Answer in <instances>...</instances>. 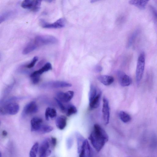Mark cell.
Here are the masks:
<instances>
[{
    "label": "cell",
    "instance_id": "cell-1",
    "mask_svg": "<svg viewBox=\"0 0 157 157\" xmlns=\"http://www.w3.org/2000/svg\"><path fill=\"white\" fill-rule=\"evenodd\" d=\"M88 139L93 147L98 152L100 151L109 140V136L105 130L98 124L94 125L93 130Z\"/></svg>",
    "mask_w": 157,
    "mask_h": 157
},
{
    "label": "cell",
    "instance_id": "cell-2",
    "mask_svg": "<svg viewBox=\"0 0 157 157\" xmlns=\"http://www.w3.org/2000/svg\"><path fill=\"white\" fill-rule=\"evenodd\" d=\"M30 42L36 50L40 46L56 44L58 40L52 35H40L36 36Z\"/></svg>",
    "mask_w": 157,
    "mask_h": 157
},
{
    "label": "cell",
    "instance_id": "cell-3",
    "mask_svg": "<svg viewBox=\"0 0 157 157\" xmlns=\"http://www.w3.org/2000/svg\"><path fill=\"white\" fill-rule=\"evenodd\" d=\"M145 54L144 52H142L138 57L136 69V79L137 86L139 85L144 74L145 65Z\"/></svg>",
    "mask_w": 157,
    "mask_h": 157
},
{
    "label": "cell",
    "instance_id": "cell-4",
    "mask_svg": "<svg viewBox=\"0 0 157 157\" xmlns=\"http://www.w3.org/2000/svg\"><path fill=\"white\" fill-rule=\"evenodd\" d=\"M19 109V105L16 103L6 102L0 107V114L2 115H13L17 114Z\"/></svg>",
    "mask_w": 157,
    "mask_h": 157
},
{
    "label": "cell",
    "instance_id": "cell-5",
    "mask_svg": "<svg viewBox=\"0 0 157 157\" xmlns=\"http://www.w3.org/2000/svg\"><path fill=\"white\" fill-rule=\"evenodd\" d=\"M41 0H25L21 3V7L25 9H29L34 12H38L40 8Z\"/></svg>",
    "mask_w": 157,
    "mask_h": 157
},
{
    "label": "cell",
    "instance_id": "cell-6",
    "mask_svg": "<svg viewBox=\"0 0 157 157\" xmlns=\"http://www.w3.org/2000/svg\"><path fill=\"white\" fill-rule=\"evenodd\" d=\"M41 26L43 28L47 29H60L65 26V21L64 19L61 18L52 23L47 22L44 20L40 21Z\"/></svg>",
    "mask_w": 157,
    "mask_h": 157
},
{
    "label": "cell",
    "instance_id": "cell-7",
    "mask_svg": "<svg viewBox=\"0 0 157 157\" xmlns=\"http://www.w3.org/2000/svg\"><path fill=\"white\" fill-rule=\"evenodd\" d=\"M71 84L67 82L61 81H55L47 82L41 85L44 88H59L71 86Z\"/></svg>",
    "mask_w": 157,
    "mask_h": 157
},
{
    "label": "cell",
    "instance_id": "cell-8",
    "mask_svg": "<svg viewBox=\"0 0 157 157\" xmlns=\"http://www.w3.org/2000/svg\"><path fill=\"white\" fill-rule=\"evenodd\" d=\"M102 113L104 123L106 125L109 122L110 112L108 100L107 98L105 97L103 99Z\"/></svg>",
    "mask_w": 157,
    "mask_h": 157
},
{
    "label": "cell",
    "instance_id": "cell-9",
    "mask_svg": "<svg viewBox=\"0 0 157 157\" xmlns=\"http://www.w3.org/2000/svg\"><path fill=\"white\" fill-rule=\"evenodd\" d=\"M117 74L121 85L123 86H126L130 85L132 82L131 78L124 72L118 71Z\"/></svg>",
    "mask_w": 157,
    "mask_h": 157
},
{
    "label": "cell",
    "instance_id": "cell-10",
    "mask_svg": "<svg viewBox=\"0 0 157 157\" xmlns=\"http://www.w3.org/2000/svg\"><path fill=\"white\" fill-rule=\"evenodd\" d=\"M38 110V107L36 103L34 101H31L27 104L24 107L22 112L23 116L36 113Z\"/></svg>",
    "mask_w": 157,
    "mask_h": 157
},
{
    "label": "cell",
    "instance_id": "cell-11",
    "mask_svg": "<svg viewBox=\"0 0 157 157\" xmlns=\"http://www.w3.org/2000/svg\"><path fill=\"white\" fill-rule=\"evenodd\" d=\"M74 95V92L72 90H69L65 93L59 91L56 94L58 99L64 102L69 101L73 97Z\"/></svg>",
    "mask_w": 157,
    "mask_h": 157
},
{
    "label": "cell",
    "instance_id": "cell-12",
    "mask_svg": "<svg viewBox=\"0 0 157 157\" xmlns=\"http://www.w3.org/2000/svg\"><path fill=\"white\" fill-rule=\"evenodd\" d=\"M50 142L48 138H46L43 141L39 147V154H46L48 156L51 154V151L49 149Z\"/></svg>",
    "mask_w": 157,
    "mask_h": 157
},
{
    "label": "cell",
    "instance_id": "cell-13",
    "mask_svg": "<svg viewBox=\"0 0 157 157\" xmlns=\"http://www.w3.org/2000/svg\"><path fill=\"white\" fill-rule=\"evenodd\" d=\"M79 154V157H91V149L89 142L85 139Z\"/></svg>",
    "mask_w": 157,
    "mask_h": 157
},
{
    "label": "cell",
    "instance_id": "cell-14",
    "mask_svg": "<svg viewBox=\"0 0 157 157\" xmlns=\"http://www.w3.org/2000/svg\"><path fill=\"white\" fill-rule=\"evenodd\" d=\"M42 119L40 117H35L30 121L31 130L32 132H38L42 125Z\"/></svg>",
    "mask_w": 157,
    "mask_h": 157
},
{
    "label": "cell",
    "instance_id": "cell-15",
    "mask_svg": "<svg viewBox=\"0 0 157 157\" xmlns=\"http://www.w3.org/2000/svg\"><path fill=\"white\" fill-rule=\"evenodd\" d=\"M52 69V65L51 63L48 62L40 69L35 71L30 75L31 78L35 76H40V75L44 72L47 71Z\"/></svg>",
    "mask_w": 157,
    "mask_h": 157
},
{
    "label": "cell",
    "instance_id": "cell-16",
    "mask_svg": "<svg viewBox=\"0 0 157 157\" xmlns=\"http://www.w3.org/2000/svg\"><path fill=\"white\" fill-rule=\"evenodd\" d=\"M67 119L66 117L62 115L57 117L56 120V124L59 129H63L67 125Z\"/></svg>",
    "mask_w": 157,
    "mask_h": 157
},
{
    "label": "cell",
    "instance_id": "cell-17",
    "mask_svg": "<svg viewBox=\"0 0 157 157\" xmlns=\"http://www.w3.org/2000/svg\"><path fill=\"white\" fill-rule=\"evenodd\" d=\"M98 80L105 86H109L113 83L114 81L113 77L108 75H101L98 76Z\"/></svg>",
    "mask_w": 157,
    "mask_h": 157
},
{
    "label": "cell",
    "instance_id": "cell-18",
    "mask_svg": "<svg viewBox=\"0 0 157 157\" xmlns=\"http://www.w3.org/2000/svg\"><path fill=\"white\" fill-rule=\"evenodd\" d=\"M57 112L55 109L51 107H48L45 112V117L46 120L55 119L57 116Z\"/></svg>",
    "mask_w": 157,
    "mask_h": 157
},
{
    "label": "cell",
    "instance_id": "cell-19",
    "mask_svg": "<svg viewBox=\"0 0 157 157\" xmlns=\"http://www.w3.org/2000/svg\"><path fill=\"white\" fill-rule=\"evenodd\" d=\"M148 1V0H132L129 1V3L140 9H144L145 8Z\"/></svg>",
    "mask_w": 157,
    "mask_h": 157
},
{
    "label": "cell",
    "instance_id": "cell-20",
    "mask_svg": "<svg viewBox=\"0 0 157 157\" xmlns=\"http://www.w3.org/2000/svg\"><path fill=\"white\" fill-rule=\"evenodd\" d=\"M101 95V93L99 92L96 97L92 101L89 102V107L90 109H96L99 107Z\"/></svg>",
    "mask_w": 157,
    "mask_h": 157
},
{
    "label": "cell",
    "instance_id": "cell-21",
    "mask_svg": "<svg viewBox=\"0 0 157 157\" xmlns=\"http://www.w3.org/2000/svg\"><path fill=\"white\" fill-rule=\"evenodd\" d=\"M77 141L78 152L79 153L81 151L85 139L79 133L76 132L75 134Z\"/></svg>",
    "mask_w": 157,
    "mask_h": 157
},
{
    "label": "cell",
    "instance_id": "cell-22",
    "mask_svg": "<svg viewBox=\"0 0 157 157\" xmlns=\"http://www.w3.org/2000/svg\"><path fill=\"white\" fill-rule=\"evenodd\" d=\"M119 117L121 121L124 123H127L131 120L130 115L126 112L121 111L119 113Z\"/></svg>",
    "mask_w": 157,
    "mask_h": 157
},
{
    "label": "cell",
    "instance_id": "cell-23",
    "mask_svg": "<svg viewBox=\"0 0 157 157\" xmlns=\"http://www.w3.org/2000/svg\"><path fill=\"white\" fill-rule=\"evenodd\" d=\"M39 148V143L38 142H36L33 145L30 150L29 157H36Z\"/></svg>",
    "mask_w": 157,
    "mask_h": 157
},
{
    "label": "cell",
    "instance_id": "cell-24",
    "mask_svg": "<svg viewBox=\"0 0 157 157\" xmlns=\"http://www.w3.org/2000/svg\"><path fill=\"white\" fill-rule=\"evenodd\" d=\"M77 112V110L76 107L71 104L68 105L66 108L65 111L66 115L67 116H70L73 114H75Z\"/></svg>",
    "mask_w": 157,
    "mask_h": 157
},
{
    "label": "cell",
    "instance_id": "cell-25",
    "mask_svg": "<svg viewBox=\"0 0 157 157\" xmlns=\"http://www.w3.org/2000/svg\"><path fill=\"white\" fill-rule=\"evenodd\" d=\"M97 94L96 87L93 85H91L89 93V102L92 101L96 97Z\"/></svg>",
    "mask_w": 157,
    "mask_h": 157
},
{
    "label": "cell",
    "instance_id": "cell-26",
    "mask_svg": "<svg viewBox=\"0 0 157 157\" xmlns=\"http://www.w3.org/2000/svg\"><path fill=\"white\" fill-rule=\"evenodd\" d=\"M53 130V128L51 126L42 125L38 132L42 133H45L50 132Z\"/></svg>",
    "mask_w": 157,
    "mask_h": 157
},
{
    "label": "cell",
    "instance_id": "cell-27",
    "mask_svg": "<svg viewBox=\"0 0 157 157\" xmlns=\"http://www.w3.org/2000/svg\"><path fill=\"white\" fill-rule=\"evenodd\" d=\"M12 14V12L8 11L5 12L1 14L0 17V22L1 23L8 19Z\"/></svg>",
    "mask_w": 157,
    "mask_h": 157
},
{
    "label": "cell",
    "instance_id": "cell-28",
    "mask_svg": "<svg viewBox=\"0 0 157 157\" xmlns=\"http://www.w3.org/2000/svg\"><path fill=\"white\" fill-rule=\"evenodd\" d=\"M138 33V31L136 30L132 34L129 39L128 44H127L128 47H129L132 45V43H133L135 39L136 38Z\"/></svg>",
    "mask_w": 157,
    "mask_h": 157
},
{
    "label": "cell",
    "instance_id": "cell-29",
    "mask_svg": "<svg viewBox=\"0 0 157 157\" xmlns=\"http://www.w3.org/2000/svg\"><path fill=\"white\" fill-rule=\"evenodd\" d=\"M54 99L58 104L61 111L63 112H65L66 110V108L62 104L61 101L59 100L57 98H55Z\"/></svg>",
    "mask_w": 157,
    "mask_h": 157
},
{
    "label": "cell",
    "instance_id": "cell-30",
    "mask_svg": "<svg viewBox=\"0 0 157 157\" xmlns=\"http://www.w3.org/2000/svg\"><path fill=\"white\" fill-rule=\"evenodd\" d=\"M38 59V58L37 56H34L30 63L26 66V67L28 68H31L33 67L36 62L37 61Z\"/></svg>",
    "mask_w": 157,
    "mask_h": 157
},
{
    "label": "cell",
    "instance_id": "cell-31",
    "mask_svg": "<svg viewBox=\"0 0 157 157\" xmlns=\"http://www.w3.org/2000/svg\"><path fill=\"white\" fill-rule=\"evenodd\" d=\"M73 139L71 137H68L66 140V146L68 149H70L73 144Z\"/></svg>",
    "mask_w": 157,
    "mask_h": 157
},
{
    "label": "cell",
    "instance_id": "cell-32",
    "mask_svg": "<svg viewBox=\"0 0 157 157\" xmlns=\"http://www.w3.org/2000/svg\"><path fill=\"white\" fill-rule=\"evenodd\" d=\"M32 82L34 84L37 83L40 80V76H35L31 78Z\"/></svg>",
    "mask_w": 157,
    "mask_h": 157
},
{
    "label": "cell",
    "instance_id": "cell-33",
    "mask_svg": "<svg viewBox=\"0 0 157 157\" xmlns=\"http://www.w3.org/2000/svg\"><path fill=\"white\" fill-rule=\"evenodd\" d=\"M50 142L53 147H55L57 144V139L56 137H52L51 138Z\"/></svg>",
    "mask_w": 157,
    "mask_h": 157
},
{
    "label": "cell",
    "instance_id": "cell-34",
    "mask_svg": "<svg viewBox=\"0 0 157 157\" xmlns=\"http://www.w3.org/2000/svg\"><path fill=\"white\" fill-rule=\"evenodd\" d=\"M151 7V10L153 12V14L157 21V11L153 7Z\"/></svg>",
    "mask_w": 157,
    "mask_h": 157
},
{
    "label": "cell",
    "instance_id": "cell-35",
    "mask_svg": "<svg viewBox=\"0 0 157 157\" xmlns=\"http://www.w3.org/2000/svg\"><path fill=\"white\" fill-rule=\"evenodd\" d=\"M96 70L98 72H100L102 70V67L100 66H97L96 68Z\"/></svg>",
    "mask_w": 157,
    "mask_h": 157
},
{
    "label": "cell",
    "instance_id": "cell-36",
    "mask_svg": "<svg viewBox=\"0 0 157 157\" xmlns=\"http://www.w3.org/2000/svg\"><path fill=\"white\" fill-rule=\"evenodd\" d=\"M2 134L3 136L6 137L7 135V132L6 130H4L2 132Z\"/></svg>",
    "mask_w": 157,
    "mask_h": 157
},
{
    "label": "cell",
    "instance_id": "cell-37",
    "mask_svg": "<svg viewBox=\"0 0 157 157\" xmlns=\"http://www.w3.org/2000/svg\"><path fill=\"white\" fill-rule=\"evenodd\" d=\"M48 157L46 154H40L39 157Z\"/></svg>",
    "mask_w": 157,
    "mask_h": 157
},
{
    "label": "cell",
    "instance_id": "cell-38",
    "mask_svg": "<svg viewBox=\"0 0 157 157\" xmlns=\"http://www.w3.org/2000/svg\"><path fill=\"white\" fill-rule=\"evenodd\" d=\"M47 2H51L52 1V0H48V1H46Z\"/></svg>",
    "mask_w": 157,
    "mask_h": 157
},
{
    "label": "cell",
    "instance_id": "cell-39",
    "mask_svg": "<svg viewBox=\"0 0 157 157\" xmlns=\"http://www.w3.org/2000/svg\"><path fill=\"white\" fill-rule=\"evenodd\" d=\"M0 157H2V154H1V153L0 152Z\"/></svg>",
    "mask_w": 157,
    "mask_h": 157
}]
</instances>
